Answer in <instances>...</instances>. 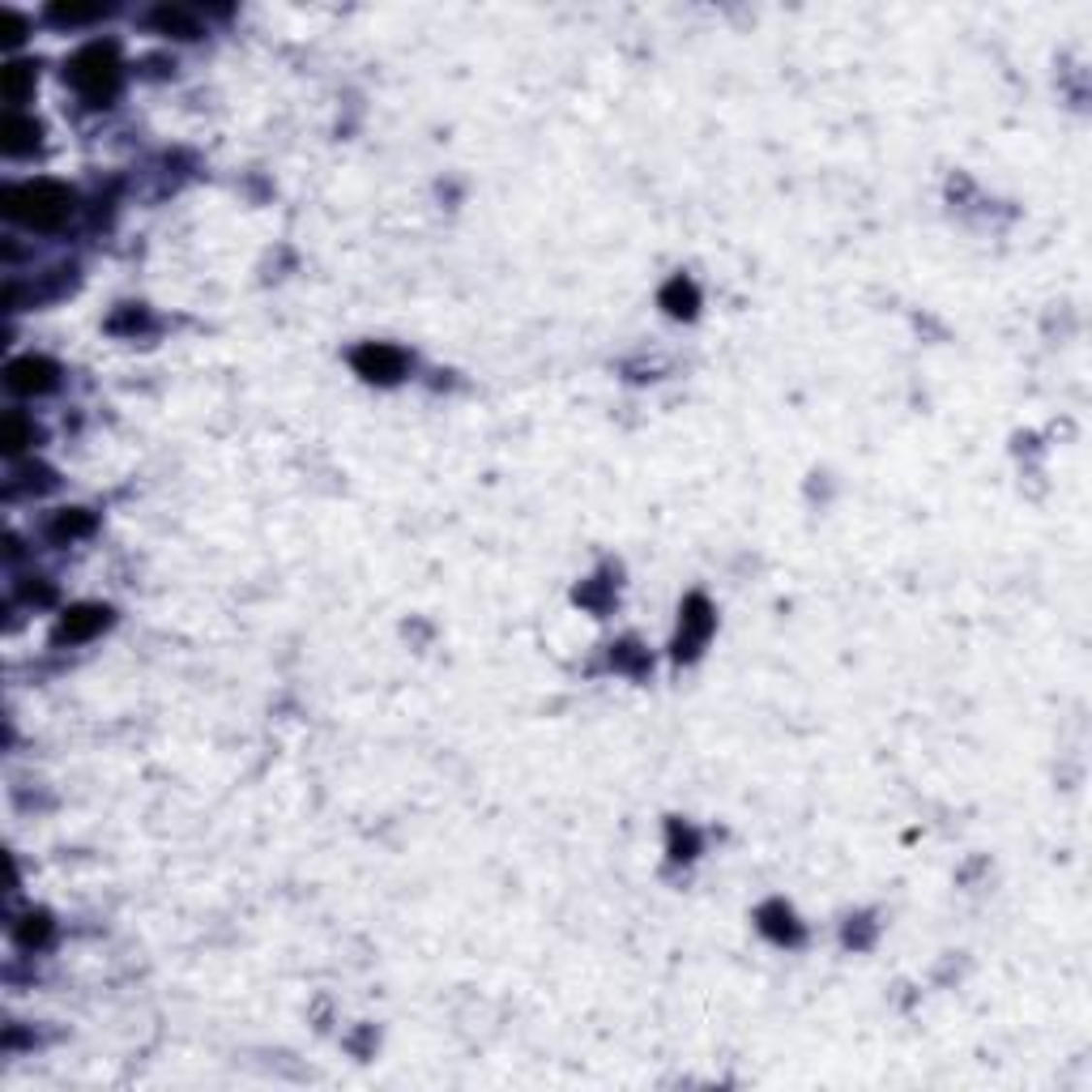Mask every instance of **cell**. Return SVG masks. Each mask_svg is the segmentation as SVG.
Masks as SVG:
<instances>
[{
  "instance_id": "cell-4",
  "label": "cell",
  "mask_w": 1092,
  "mask_h": 1092,
  "mask_svg": "<svg viewBox=\"0 0 1092 1092\" xmlns=\"http://www.w3.org/2000/svg\"><path fill=\"white\" fill-rule=\"evenodd\" d=\"M355 368L368 380H393L401 371V355L393 346H363L355 355Z\"/></svg>"
},
{
  "instance_id": "cell-11",
  "label": "cell",
  "mask_w": 1092,
  "mask_h": 1092,
  "mask_svg": "<svg viewBox=\"0 0 1092 1092\" xmlns=\"http://www.w3.org/2000/svg\"><path fill=\"white\" fill-rule=\"evenodd\" d=\"M90 526H94V521L81 517V512H64V517L56 521V533H60V538H73V533H85Z\"/></svg>"
},
{
  "instance_id": "cell-8",
  "label": "cell",
  "mask_w": 1092,
  "mask_h": 1092,
  "mask_svg": "<svg viewBox=\"0 0 1092 1092\" xmlns=\"http://www.w3.org/2000/svg\"><path fill=\"white\" fill-rule=\"evenodd\" d=\"M30 440H35V427L21 419L17 410L5 414V423H0V448H5V453H21Z\"/></svg>"
},
{
  "instance_id": "cell-2",
  "label": "cell",
  "mask_w": 1092,
  "mask_h": 1092,
  "mask_svg": "<svg viewBox=\"0 0 1092 1092\" xmlns=\"http://www.w3.org/2000/svg\"><path fill=\"white\" fill-rule=\"evenodd\" d=\"M69 78L81 90L85 103H94V107L107 103L115 94V85H120V60H115V48L112 43H90V48H81L69 64Z\"/></svg>"
},
{
  "instance_id": "cell-1",
  "label": "cell",
  "mask_w": 1092,
  "mask_h": 1092,
  "mask_svg": "<svg viewBox=\"0 0 1092 1092\" xmlns=\"http://www.w3.org/2000/svg\"><path fill=\"white\" fill-rule=\"evenodd\" d=\"M5 213L17 218L21 227L56 231L73 213V192L51 184V179H30V184H17V188L5 192Z\"/></svg>"
},
{
  "instance_id": "cell-7",
  "label": "cell",
  "mask_w": 1092,
  "mask_h": 1092,
  "mask_svg": "<svg viewBox=\"0 0 1092 1092\" xmlns=\"http://www.w3.org/2000/svg\"><path fill=\"white\" fill-rule=\"evenodd\" d=\"M30 90H35V69L30 64H5L0 69V94L9 103H26Z\"/></svg>"
},
{
  "instance_id": "cell-3",
  "label": "cell",
  "mask_w": 1092,
  "mask_h": 1092,
  "mask_svg": "<svg viewBox=\"0 0 1092 1092\" xmlns=\"http://www.w3.org/2000/svg\"><path fill=\"white\" fill-rule=\"evenodd\" d=\"M5 384L14 393H48L56 384V368L48 359H17V363H9Z\"/></svg>"
},
{
  "instance_id": "cell-9",
  "label": "cell",
  "mask_w": 1092,
  "mask_h": 1092,
  "mask_svg": "<svg viewBox=\"0 0 1092 1092\" xmlns=\"http://www.w3.org/2000/svg\"><path fill=\"white\" fill-rule=\"evenodd\" d=\"M661 304H666L674 316H688L691 304H695V291H691L688 282H683V277H674V282L666 286V295H661Z\"/></svg>"
},
{
  "instance_id": "cell-6",
  "label": "cell",
  "mask_w": 1092,
  "mask_h": 1092,
  "mask_svg": "<svg viewBox=\"0 0 1092 1092\" xmlns=\"http://www.w3.org/2000/svg\"><path fill=\"white\" fill-rule=\"evenodd\" d=\"M35 142H39V124L26 120V115H9L5 128H0V145L9 154H26V149H35Z\"/></svg>"
},
{
  "instance_id": "cell-5",
  "label": "cell",
  "mask_w": 1092,
  "mask_h": 1092,
  "mask_svg": "<svg viewBox=\"0 0 1092 1092\" xmlns=\"http://www.w3.org/2000/svg\"><path fill=\"white\" fill-rule=\"evenodd\" d=\"M99 627H107V610L103 606H78V610H69V615H64L60 636L64 640H85V636H94Z\"/></svg>"
},
{
  "instance_id": "cell-10",
  "label": "cell",
  "mask_w": 1092,
  "mask_h": 1092,
  "mask_svg": "<svg viewBox=\"0 0 1092 1092\" xmlns=\"http://www.w3.org/2000/svg\"><path fill=\"white\" fill-rule=\"evenodd\" d=\"M103 9L99 5H51V17L56 21H85V17H99Z\"/></svg>"
}]
</instances>
